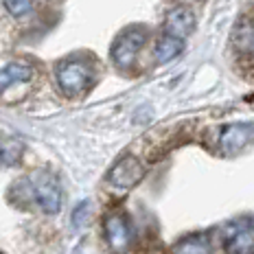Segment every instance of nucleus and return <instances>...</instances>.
Wrapping results in <instances>:
<instances>
[{
  "label": "nucleus",
  "mask_w": 254,
  "mask_h": 254,
  "mask_svg": "<svg viewBox=\"0 0 254 254\" xmlns=\"http://www.w3.org/2000/svg\"><path fill=\"white\" fill-rule=\"evenodd\" d=\"M24 182L29 184L31 199L38 204L40 210H44L46 215H55L62 208V189L51 171H44V169L33 171Z\"/></svg>",
  "instance_id": "1"
},
{
  "label": "nucleus",
  "mask_w": 254,
  "mask_h": 254,
  "mask_svg": "<svg viewBox=\"0 0 254 254\" xmlns=\"http://www.w3.org/2000/svg\"><path fill=\"white\" fill-rule=\"evenodd\" d=\"M145 42H147V31L140 29V26H129L114 40L112 51H110L112 62L119 68H129L134 64L136 55L140 53V49L145 46Z\"/></svg>",
  "instance_id": "2"
},
{
  "label": "nucleus",
  "mask_w": 254,
  "mask_h": 254,
  "mask_svg": "<svg viewBox=\"0 0 254 254\" xmlns=\"http://www.w3.org/2000/svg\"><path fill=\"white\" fill-rule=\"evenodd\" d=\"M226 254H254V226L252 217L235 219L226 226L224 232Z\"/></svg>",
  "instance_id": "3"
},
{
  "label": "nucleus",
  "mask_w": 254,
  "mask_h": 254,
  "mask_svg": "<svg viewBox=\"0 0 254 254\" xmlns=\"http://www.w3.org/2000/svg\"><path fill=\"white\" fill-rule=\"evenodd\" d=\"M92 81V70L81 62H64L57 68V83H60L62 92L68 97H77Z\"/></svg>",
  "instance_id": "4"
},
{
  "label": "nucleus",
  "mask_w": 254,
  "mask_h": 254,
  "mask_svg": "<svg viewBox=\"0 0 254 254\" xmlns=\"http://www.w3.org/2000/svg\"><path fill=\"white\" fill-rule=\"evenodd\" d=\"M105 239L114 254H127L134 243V230L123 213H112L105 219Z\"/></svg>",
  "instance_id": "5"
},
{
  "label": "nucleus",
  "mask_w": 254,
  "mask_h": 254,
  "mask_svg": "<svg viewBox=\"0 0 254 254\" xmlns=\"http://www.w3.org/2000/svg\"><path fill=\"white\" fill-rule=\"evenodd\" d=\"M142 178H145V167H142V162L136 156H131V153L121 158L108 173V182L112 184V187L123 189V190L134 189Z\"/></svg>",
  "instance_id": "6"
},
{
  "label": "nucleus",
  "mask_w": 254,
  "mask_h": 254,
  "mask_svg": "<svg viewBox=\"0 0 254 254\" xmlns=\"http://www.w3.org/2000/svg\"><path fill=\"white\" fill-rule=\"evenodd\" d=\"M252 140V123H232L219 134V151L224 156H235L243 151Z\"/></svg>",
  "instance_id": "7"
},
{
  "label": "nucleus",
  "mask_w": 254,
  "mask_h": 254,
  "mask_svg": "<svg viewBox=\"0 0 254 254\" xmlns=\"http://www.w3.org/2000/svg\"><path fill=\"white\" fill-rule=\"evenodd\" d=\"M195 29V15L187 7H173L165 15V35L184 42V38Z\"/></svg>",
  "instance_id": "8"
},
{
  "label": "nucleus",
  "mask_w": 254,
  "mask_h": 254,
  "mask_svg": "<svg viewBox=\"0 0 254 254\" xmlns=\"http://www.w3.org/2000/svg\"><path fill=\"white\" fill-rule=\"evenodd\" d=\"M35 75L33 66L29 64H7V66L0 70V94L7 92V88H11L13 83H24Z\"/></svg>",
  "instance_id": "9"
},
{
  "label": "nucleus",
  "mask_w": 254,
  "mask_h": 254,
  "mask_svg": "<svg viewBox=\"0 0 254 254\" xmlns=\"http://www.w3.org/2000/svg\"><path fill=\"white\" fill-rule=\"evenodd\" d=\"M173 254H213L210 252V239L204 232H195L173 246Z\"/></svg>",
  "instance_id": "10"
},
{
  "label": "nucleus",
  "mask_w": 254,
  "mask_h": 254,
  "mask_svg": "<svg viewBox=\"0 0 254 254\" xmlns=\"http://www.w3.org/2000/svg\"><path fill=\"white\" fill-rule=\"evenodd\" d=\"M232 42H235V46L243 53H248L250 55L252 53V46H254V29H252V15L248 13L246 18L239 20V24H237L235 29V35H232Z\"/></svg>",
  "instance_id": "11"
},
{
  "label": "nucleus",
  "mask_w": 254,
  "mask_h": 254,
  "mask_svg": "<svg viewBox=\"0 0 254 254\" xmlns=\"http://www.w3.org/2000/svg\"><path fill=\"white\" fill-rule=\"evenodd\" d=\"M24 153V145L18 138H4L0 140V167H13L20 162Z\"/></svg>",
  "instance_id": "12"
},
{
  "label": "nucleus",
  "mask_w": 254,
  "mask_h": 254,
  "mask_svg": "<svg viewBox=\"0 0 254 254\" xmlns=\"http://www.w3.org/2000/svg\"><path fill=\"white\" fill-rule=\"evenodd\" d=\"M182 49H184V42L173 40V38H169V35H162V38L158 40L153 55H156L158 64H167V62H171L173 57H178L180 53H182Z\"/></svg>",
  "instance_id": "13"
},
{
  "label": "nucleus",
  "mask_w": 254,
  "mask_h": 254,
  "mask_svg": "<svg viewBox=\"0 0 254 254\" xmlns=\"http://www.w3.org/2000/svg\"><path fill=\"white\" fill-rule=\"evenodd\" d=\"M4 7L9 9V13L11 15H24V13H29L35 4L31 2V0H7Z\"/></svg>",
  "instance_id": "14"
},
{
  "label": "nucleus",
  "mask_w": 254,
  "mask_h": 254,
  "mask_svg": "<svg viewBox=\"0 0 254 254\" xmlns=\"http://www.w3.org/2000/svg\"><path fill=\"white\" fill-rule=\"evenodd\" d=\"M88 210H90V204L88 202H81L77 206V210L75 213H72V224H75V228H81L83 226V217H88Z\"/></svg>",
  "instance_id": "15"
}]
</instances>
